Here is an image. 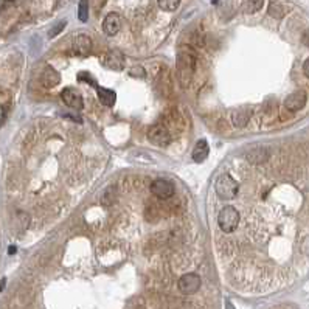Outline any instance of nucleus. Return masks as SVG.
I'll list each match as a JSON object with an SVG mask.
<instances>
[{"label":"nucleus","mask_w":309,"mask_h":309,"mask_svg":"<svg viewBox=\"0 0 309 309\" xmlns=\"http://www.w3.org/2000/svg\"><path fill=\"white\" fill-rule=\"evenodd\" d=\"M196 69V55L190 48L182 50L177 58V80L184 89H187L193 80Z\"/></svg>","instance_id":"f257e3e1"},{"label":"nucleus","mask_w":309,"mask_h":309,"mask_svg":"<svg viewBox=\"0 0 309 309\" xmlns=\"http://www.w3.org/2000/svg\"><path fill=\"white\" fill-rule=\"evenodd\" d=\"M214 190H216V195L221 199L228 201V199L236 198L238 191H239V185L233 177L225 173V174H221L219 177H217Z\"/></svg>","instance_id":"f03ea898"},{"label":"nucleus","mask_w":309,"mask_h":309,"mask_svg":"<svg viewBox=\"0 0 309 309\" xmlns=\"http://www.w3.org/2000/svg\"><path fill=\"white\" fill-rule=\"evenodd\" d=\"M239 224V213L235 207H224L217 214V225L225 233L235 231Z\"/></svg>","instance_id":"7ed1b4c3"},{"label":"nucleus","mask_w":309,"mask_h":309,"mask_svg":"<svg viewBox=\"0 0 309 309\" xmlns=\"http://www.w3.org/2000/svg\"><path fill=\"white\" fill-rule=\"evenodd\" d=\"M148 138L152 145L166 146L171 141V132L165 124H152L148 129Z\"/></svg>","instance_id":"20e7f679"},{"label":"nucleus","mask_w":309,"mask_h":309,"mask_svg":"<svg viewBox=\"0 0 309 309\" xmlns=\"http://www.w3.org/2000/svg\"><path fill=\"white\" fill-rule=\"evenodd\" d=\"M201 285H202V281L198 274H185L177 281V288L184 295L196 294L201 289Z\"/></svg>","instance_id":"39448f33"},{"label":"nucleus","mask_w":309,"mask_h":309,"mask_svg":"<svg viewBox=\"0 0 309 309\" xmlns=\"http://www.w3.org/2000/svg\"><path fill=\"white\" fill-rule=\"evenodd\" d=\"M149 188L152 195L159 199H170L174 195V185L166 179H156Z\"/></svg>","instance_id":"423d86ee"},{"label":"nucleus","mask_w":309,"mask_h":309,"mask_svg":"<svg viewBox=\"0 0 309 309\" xmlns=\"http://www.w3.org/2000/svg\"><path fill=\"white\" fill-rule=\"evenodd\" d=\"M103 66L110 70H123L124 67V55L120 50H110L103 58Z\"/></svg>","instance_id":"0eeeda50"},{"label":"nucleus","mask_w":309,"mask_h":309,"mask_svg":"<svg viewBox=\"0 0 309 309\" xmlns=\"http://www.w3.org/2000/svg\"><path fill=\"white\" fill-rule=\"evenodd\" d=\"M61 98H62V101L66 103L69 107H73L76 110H81L84 107L83 97L80 95V92H76V90L72 89V87L64 89L62 94H61Z\"/></svg>","instance_id":"6e6552de"},{"label":"nucleus","mask_w":309,"mask_h":309,"mask_svg":"<svg viewBox=\"0 0 309 309\" xmlns=\"http://www.w3.org/2000/svg\"><path fill=\"white\" fill-rule=\"evenodd\" d=\"M72 48H73V53L76 56L84 58L90 53V50H92V39H90V37L86 36V34H78L73 39Z\"/></svg>","instance_id":"1a4fd4ad"},{"label":"nucleus","mask_w":309,"mask_h":309,"mask_svg":"<svg viewBox=\"0 0 309 309\" xmlns=\"http://www.w3.org/2000/svg\"><path fill=\"white\" fill-rule=\"evenodd\" d=\"M306 94L303 92V90H299V92H294L291 94L286 100H285V107L288 110H292V112H297L300 109L305 107L306 104Z\"/></svg>","instance_id":"9d476101"},{"label":"nucleus","mask_w":309,"mask_h":309,"mask_svg":"<svg viewBox=\"0 0 309 309\" xmlns=\"http://www.w3.org/2000/svg\"><path fill=\"white\" fill-rule=\"evenodd\" d=\"M121 28V17L117 14V12H110V14L106 16L104 22H103V30L107 36H115Z\"/></svg>","instance_id":"9b49d317"},{"label":"nucleus","mask_w":309,"mask_h":309,"mask_svg":"<svg viewBox=\"0 0 309 309\" xmlns=\"http://www.w3.org/2000/svg\"><path fill=\"white\" fill-rule=\"evenodd\" d=\"M165 126L168 127V129H176V131H182L184 126H185V121L184 118L180 117V113L176 110V109H171L165 113Z\"/></svg>","instance_id":"f8f14e48"},{"label":"nucleus","mask_w":309,"mask_h":309,"mask_svg":"<svg viewBox=\"0 0 309 309\" xmlns=\"http://www.w3.org/2000/svg\"><path fill=\"white\" fill-rule=\"evenodd\" d=\"M41 83L45 89H53L61 83V75L53 67H45L41 75Z\"/></svg>","instance_id":"ddd939ff"},{"label":"nucleus","mask_w":309,"mask_h":309,"mask_svg":"<svg viewBox=\"0 0 309 309\" xmlns=\"http://www.w3.org/2000/svg\"><path fill=\"white\" fill-rule=\"evenodd\" d=\"M208 152H210V148H208V143L207 140H199L195 149H193V160L198 162V163H202L205 159L208 157Z\"/></svg>","instance_id":"4468645a"},{"label":"nucleus","mask_w":309,"mask_h":309,"mask_svg":"<svg viewBox=\"0 0 309 309\" xmlns=\"http://www.w3.org/2000/svg\"><path fill=\"white\" fill-rule=\"evenodd\" d=\"M98 92V100L101 101V104H104L106 107H112L117 101V95H115L113 90L104 89V87H97Z\"/></svg>","instance_id":"2eb2a0df"},{"label":"nucleus","mask_w":309,"mask_h":309,"mask_svg":"<svg viewBox=\"0 0 309 309\" xmlns=\"http://www.w3.org/2000/svg\"><path fill=\"white\" fill-rule=\"evenodd\" d=\"M249 120H250V112L247 109L233 110V113H231V121L238 127H244L249 123Z\"/></svg>","instance_id":"dca6fc26"},{"label":"nucleus","mask_w":309,"mask_h":309,"mask_svg":"<svg viewBox=\"0 0 309 309\" xmlns=\"http://www.w3.org/2000/svg\"><path fill=\"white\" fill-rule=\"evenodd\" d=\"M267 157H269V149L267 148H256V149L250 151L249 156H247V159L252 163H263Z\"/></svg>","instance_id":"f3484780"},{"label":"nucleus","mask_w":309,"mask_h":309,"mask_svg":"<svg viewBox=\"0 0 309 309\" xmlns=\"http://www.w3.org/2000/svg\"><path fill=\"white\" fill-rule=\"evenodd\" d=\"M285 14H286V8L285 6H283L281 3H278V2H270V5H269V16H272L275 19H281Z\"/></svg>","instance_id":"a211bd4d"},{"label":"nucleus","mask_w":309,"mask_h":309,"mask_svg":"<svg viewBox=\"0 0 309 309\" xmlns=\"http://www.w3.org/2000/svg\"><path fill=\"white\" fill-rule=\"evenodd\" d=\"M263 2L264 0H246V2H244V9H246V12L253 14V12L260 11L263 8Z\"/></svg>","instance_id":"6ab92c4d"},{"label":"nucleus","mask_w":309,"mask_h":309,"mask_svg":"<svg viewBox=\"0 0 309 309\" xmlns=\"http://www.w3.org/2000/svg\"><path fill=\"white\" fill-rule=\"evenodd\" d=\"M157 3H159V6H160L163 11L171 12V11H176V9L179 8L180 0H157Z\"/></svg>","instance_id":"aec40b11"},{"label":"nucleus","mask_w":309,"mask_h":309,"mask_svg":"<svg viewBox=\"0 0 309 309\" xmlns=\"http://www.w3.org/2000/svg\"><path fill=\"white\" fill-rule=\"evenodd\" d=\"M78 17L81 22H87L89 19V0H81L78 5Z\"/></svg>","instance_id":"412c9836"},{"label":"nucleus","mask_w":309,"mask_h":309,"mask_svg":"<svg viewBox=\"0 0 309 309\" xmlns=\"http://www.w3.org/2000/svg\"><path fill=\"white\" fill-rule=\"evenodd\" d=\"M78 80L81 83H86V84H90V86H94V87H98L97 83H95V80L92 78V75H89V72H81L78 75Z\"/></svg>","instance_id":"4be33fe9"},{"label":"nucleus","mask_w":309,"mask_h":309,"mask_svg":"<svg viewBox=\"0 0 309 309\" xmlns=\"http://www.w3.org/2000/svg\"><path fill=\"white\" fill-rule=\"evenodd\" d=\"M66 25H67V22H66V20H61L59 23H56L55 27L50 30L48 36H50V37H55V36H58V34L64 30V27H66Z\"/></svg>","instance_id":"5701e85b"},{"label":"nucleus","mask_w":309,"mask_h":309,"mask_svg":"<svg viewBox=\"0 0 309 309\" xmlns=\"http://www.w3.org/2000/svg\"><path fill=\"white\" fill-rule=\"evenodd\" d=\"M131 75L132 76H138V78H145V70H143V67H134L131 70Z\"/></svg>","instance_id":"b1692460"},{"label":"nucleus","mask_w":309,"mask_h":309,"mask_svg":"<svg viewBox=\"0 0 309 309\" xmlns=\"http://www.w3.org/2000/svg\"><path fill=\"white\" fill-rule=\"evenodd\" d=\"M303 73L309 78V58H308V59L305 61V64H303Z\"/></svg>","instance_id":"393cba45"},{"label":"nucleus","mask_w":309,"mask_h":309,"mask_svg":"<svg viewBox=\"0 0 309 309\" xmlns=\"http://www.w3.org/2000/svg\"><path fill=\"white\" fill-rule=\"evenodd\" d=\"M302 41H303V44H305V45H308V47H309V30L303 34Z\"/></svg>","instance_id":"a878e982"},{"label":"nucleus","mask_w":309,"mask_h":309,"mask_svg":"<svg viewBox=\"0 0 309 309\" xmlns=\"http://www.w3.org/2000/svg\"><path fill=\"white\" fill-rule=\"evenodd\" d=\"M14 3V0H2V6L5 8V6H9V5H12Z\"/></svg>","instance_id":"bb28decb"},{"label":"nucleus","mask_w":309,"mask_h":309,"mask_svg":"<svg viewBox=\"0 0 309 309\" xmlns=\"http://www.w3.org/2000/svg\"><path fill=\"white\" fill-rule=\"evenodd\" d=\"M225 309H235V306L231 305V302H230V300H227V302H225Z\"/></svg>","instance_id":"cd10ccee"},{"label":"nucleus","mask_w":309,"mask_h":309,"mask_svg":"<svg viewBox=\"0 0 309 309\" xmlns=\"http://www.w3.org/2000/svg\"><path fill=\"white\" fill-rule=\"evenodd\" d=\"M5 283H6V280L3 278V280H2V283H0V291H3V288H5Z\"/></svg>","instance_id":"c85d7f7f"},{"label":"nucleus","mask_w":309,"mask_h":309,"mask_svg":"<svg viewBox=\"0 0 309 309\" xmlns=\"http://www.w3.org/2000/svg\"><path fill=\"white\" fill-rule=\"evenodd\" d=\"M16 252V247H9V253H14Z\"/></svg>","instance_id":"c756f323"}]
</instances>
